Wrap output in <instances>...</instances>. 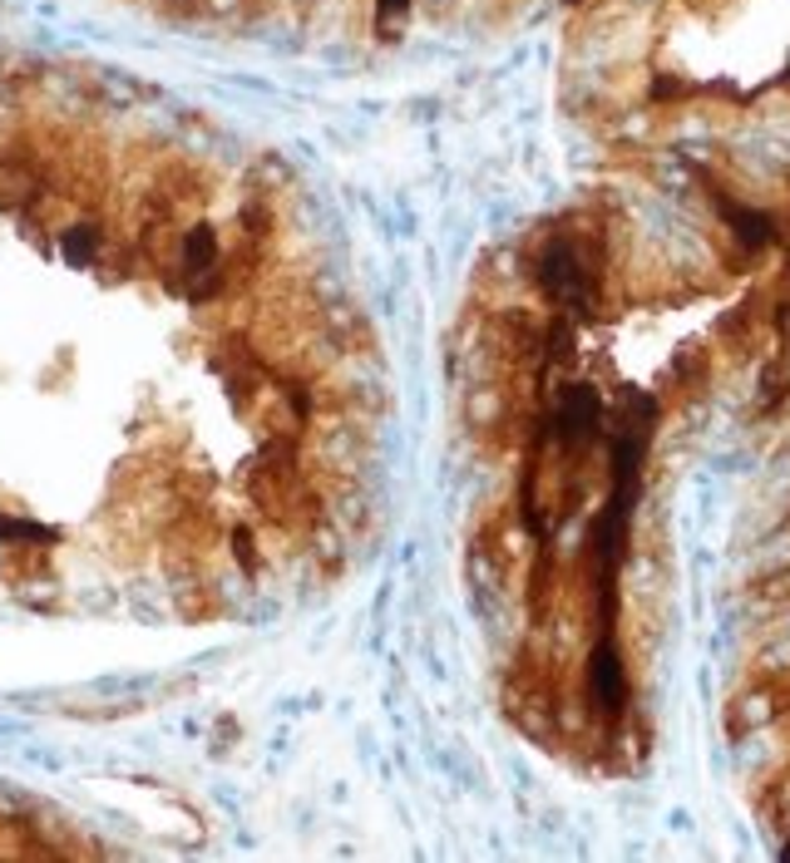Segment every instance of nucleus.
<instances>
[{"instance_id": "obj_4", "label": "nucleus", "mask_w": 790, "mask_h": 863, "mask_svg": "<svg viewBox=\"0 0 790 863\" xmlns=\"http://www.w3.org/2000/svg\"><path fill=\"white\" fill-rule=\"evenodd\" d=\"M726 217H731V227H737L747 242H765V237H771V217H765V213H751V207H726Z\"/></svg>"}, {"instance_id": "obj_1", "label": "nucleus", "mask_w": 790, "mask_h": 863, "mask_svg": "<svg viewBox=\"0 0 790 863\" xmlns=\"http://www.w3.org/2000/svg\"><path fill=\"white\" fill-rule=\"evenodd\" d=\"M183 267H188L193 276H213V267H217V237H213V227H193V233L183 237Z\"/></svg>"}, {"instance_id": "obj_5", "label": "nucleus", "mask_w": 790, "mask_h": 863, "mask_svg": "<svg viewBox=\"0 0 790 863\" xmlns=\"http://www.w3.org/2000/svg\"><path fill=\"white\" fill-rule=\"evenodd\" d=\"M406 6H410V0H381L386 16H406Z\"/></svg>"}, {"instance_id": "obj_2", "label": "nucleus", "mask_w": 790, "mask_h": 863, "mask_svg": "<svg viewBox=\"0 0 790 863\" xmlns=\"http://www.w3.org/2000/svg\"><path fill=\"white\" fill-rule=\"evenodd\" d=\"M0 543H55V528L36 523V518H16V513H0Z\"/></svg>"}, {"instance_id": "obj_3", "label": "nucleus", "mask_w": 790, "mask_h": 863, "mask_svg": "<svg viewBox=\"0 0 790 863\" xmlns=\"http://www.w3.org/2000/svg\"><path fill=\"white\" fill-rule=\"evenodd\" d=\"M60 257L70 262V267H89V262L99 257V233L95 227H70V233L60 237Z\"/></svg>"}]
</instances>
